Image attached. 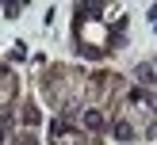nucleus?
I'll use <instances>...</instances> for the list:
<instances>
[{
  "instance_id": "f03ea898",
  "label": "nucleus",
  "mask_w": 157,
  "mask_h": 145,
  "mask_svg": "<svg viewBox=\"0 0 157 145\" xmlns=\"http://www.w3.org/2000/svg\"><path fill=\"white\" fill-rule=\"evenodd\" d=\"M0 141H4V130H0Z\"/></svg>"
},
{
  "instance_id": "f257e3e1",
  "label": "nucleus",
  "mask_w": 157,
  "mask_h": 145,
  "mask_svg": "<svg viewBox=\"0 0 157 145\" xmlns=\"http://www.w3.org/2000/svg\"><path fill=\"white\" fill-rule=\"evenodd\" d=\"M84 126H88V130H100V126H104V114H100V111H84Z\"/></svg>"
}]
</instances>
